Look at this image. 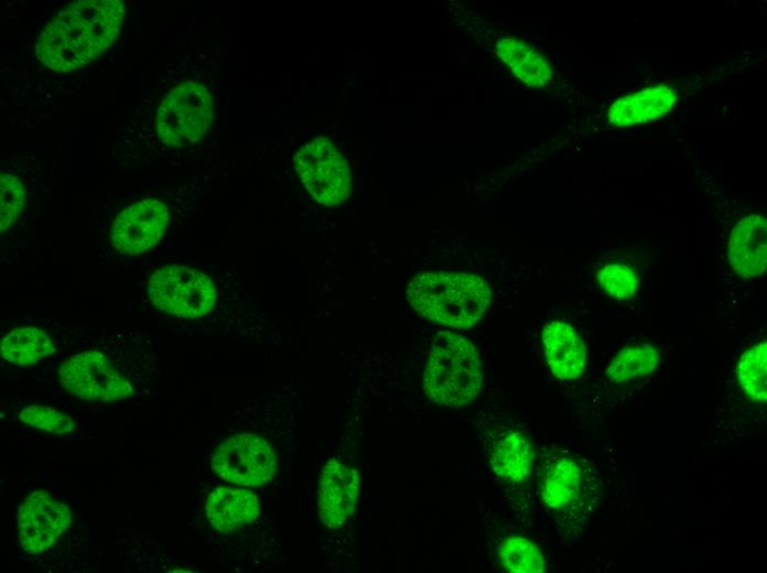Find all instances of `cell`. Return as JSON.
I'll list each match as a JSON object with an SVG mask.
<instances>
[{
	"instance_id": "cell-9",
	"label": "cell",
	"mask_w": 767,
	"mask_h": 573,
	"mask_svg": "<svg viewBox=\"0 0 767 573\" xmlns=\"http://www.w3.org/2000/svg\"><path fill=\"white\" fill-rule=\"evenodd\" d=\"M71 523L68 507L43 490L31 493L19 506L17 539L31 554L51 548Z\"/></svg>"
},
{
	"instance_id": "cell-19",
	"label": "cell",
	"mask_w": 767,
	"mask_h": 573,
	"mask_svg": "<svg viewBox=\"0 0 767 573\" xmlns=\"http://www.w3.org/2000/svg\"><path fill=\"white\" fill-rule=\"evenodd\" d=\"M51 336L33 326L13 328L1 339L0 352L4 361L29 366L54 353Z\"/></svg>"
},
{
	"instance_id": "cell-10",
	"label": "cell",
	"mask_w": 767,
	"mask_h": 573,
	"mask_svg": "<svg viewBox=\"0 0 767 573\" xmlns=\"http://www.w3.org/2000/svg\"><path fill=\"white\" fill-rule=\"evenodd\" d=\"M169 225L166 205L156 198H144L128 206L115 218L110 239L121 253L134 256L154 247Z\"/></svg>"
},
{
	"instance_id": "cell-20",
	"label": "cell",
	"mask_w": 767,
	"mask_h": 573,
	"mask_svg": "<svg viewBox=\"0 0 767 573\" xmlns=\"http://www.w3.org/2000/svg\"><path fill=\"white\" fill-rule=\"evenodd\" d=\"M659 359L657 349L648 344L626 347L609 364L607 376L618 383L638 379L652 374Z\"/></svg>"
},
{
	"instance_id": "cell-8",
	"label": "cell",
	"mask_w": 767,
	"mask_h": 573,
	"mask_svg": "<svg viewBox=\"0 0 767 573\" xmlns=\"http://www.w3.org/2000/svg\"><path fill=\"white\" fill-rule=\"evenodd\" d=\"M212 467L226 482L258 487L276 474L277 458L267 440L241 433L227 437L214 450Z\"/></svg>"
},
{
	"instance_id": "cell-17",
	"label": "cell",
	"mask_w": 767,
	"mask_h": 573,
	"mask_svg": "<svg viewBox=\"0 0 767 573\" xmlns=\"http://www.w3.org/2000/svg\"><path fill=\"white\" fill-rule=\"evenodd\" d=\"M583 475L571 458L560 457L548 463L540 482L543 504L557 512L574 507L581 496Z\"/></svg>"
},
{
	"instance_id": "cell-4",
	"label": "cell",
	"mask_w": 767,
	"mask_h": 573,
	"mask_svg": "<svg viewBox=\"0 0 767 573\" xmlns=\"http://www.w3.org/2000/svg\"><path fill=\"white\" fill-rule=\"evenodd\" d=\"M483 383V364L466 338L443 332L434 340L424 371V390L435 403L461 407L472 401Z\"/></svg>"
},
{
	"instance_id": "cell-22",
	"label": "cell",
	"mask_w": 767,
	"mask_h": 573,
	"mask_svg": "<svg viewBox=\"0 0 767 573\" xmlns=\"http://www.w3.org/2000/svg\"><path fill=\"white\" fill-rule=\"evenodd\" d=\"M499 559L509 572L541 573L545 569L541 550L530 540L519 536L510 537L501 543Z\"/></svg>"
},
{
	"instance_id": "cell-7",
	"label": "cell",
	"mask_w": 767,
	"mask_h": 573,
	"mask_svg": "<svg viewBox=\"0 0 767 573\" xmlns=\"http://www.w3.org/2000/svg\"><path fill=\"white\" fill-rule=\"evenodd\" d=\"M295 171L306 191L321 204L343 203L350 194V171L333 140L317 137L294 155Z\"/></svg>"
},
{
	"instance_id": "cell-21",
	"label": "cell",
	"mask_w": 767,
	"mask_h": 573,
	"mask_svg": "<svg viewBox=\"0 0 767 573\" xmlns=\"http://www.w3.org/2000/svg\"><path fill=\"white\" fill-rule=\"evenodd\" d=\"M738 383L745 393L760 402L767 400V343L761 340L743 353L737 366Z\"/></svg>"
},
{
	"instance_id": "cell-11",
	"label": "cell",
	"mask_w": 767,
	"mask_h": 573,
	"mask_svg": "<svg viewBox=\"0 0 767 573\" xmlns=\"http://www.w3.org/2000/svg\"><path fill=\"white\" fill-rule=\"evenodd\" d=\"M359 493V476L355 468L331 460L323 467L317 494L321 522L330 528L341 527L354 512Z\"/></svg>"
},
{
	"instance_id": "cell-14",
	"label": "cell",
	"mask_w": 767,
	"mask_h": 573,
	"mask_svg": "<svg viewBox=\"0 0 767 573\" xmlns=\"http://www.w3.org/2000/svg\"><path fill=\"white\" fill-rule=\"evenodd\" d=\"M677 98V91L668 85L644 88L615 100L608 110V121L615 127L653 121L669 112Z\"/></svg>"
},
{
	"instance_id": "cell-13",
	"label": "cell",
	"mask_w": 767,
	"mask_h": 573,
	"mask_svg": "<svg viewBox=\"0 0 767 573\" xmlns=\"http://www.w3.org/2000/svg\"><path fill=\"white\" fill-rule=\"evenodd\" d=\"M544 355L552 374L562 380L579 378L585 369L586 349L568 323L553 321L542 331Z\"/></svg>"
},
{
	"instance_id": "cell-25",
	"label": "cell",
	"mask_w": 767,
	"mask_h": 573,
	"mask_svg": "<svg viewBox=\"0 0 767 573\" xmlns=\"http://www.w3.org/2000/svg\"><path fill=\"white\" fill-rule=\"evenodd\" d=\"M601 288L611 296L627 300L635 295L638 279L635 272L624 263H611L597 273Z\"/></svg>"
},
{
	"instance_id": "cell-6",
	"label": "cell",
	"mask_w": 767,
	"mask_h": 573,
	"mask_svg": "<svg viewBox=\"0 0 767 573\" xmlns=\"http://www.w3.org/2000/svg\"><path fill=\"white\" fill-rule=\"evenodd\" d=\"M148 293L156 309L184 318L204 316L216 301L210 279L181 264H168L156 270L150 278Z\"/></svg>"
},
{
	"instance_id": "cell-3",
	"label": "cell",
	"mask_w": 767,
	"mask_h": 573,
	"mask_svg": "<svg viewBox=\"0 0 767 573\" xmlns=\"http://www.w3.org/2000/svg\"><path fill=\"white\" fill-rule=\"evenodd\" d=\"M144 376L131 358L110 348H88L67 358L58 379L71 394L89 401L116 402L137 394Z\"/></svg>"
},
{
	"instance_id": "cell-2",
	"label": "cell",
	"mask_w": 767,
	"mask_h": 573,
	"mask_svg": "<svg viewBox=\"0 0 767 573\" xmlns=\"http://www.w3.org/2000/svg\"><path fill=\"white\" fill-rule=\"evenodd\" d=\"M407 300L422 316L452 328H469L486 313L491 292L482 278L458 272H425L413 278Z\"/></svg>"
},
{
	"instance_id": "cell-15",
	"label": "cell",
	"mask_w": 767,
	"mask_h": 573,
	"mask_svg": "<svg viewBox=\"0 0 767 573\" xmlns=\"http://www.w3.org/2000/svg\"><path fill=\"white\" fill-rule=\"evenodd\" d=\"M488 453L491 471L504 480L520 483L531 474L534 452L529 439L519 431L497 433L489 442Z\"/></svg>"
},
{
	"instance_id": "cell-5",
	"label": "cell",
	"mask_w": 767,
	"mask_h": 573,
	"mask_svg": "<svg viewBox=\"0 0 767 573\" xmlns=\"http://www.w3.org/2000/svg\"><path fill=\"white\" fill-rule=\"evenodd\" d=\"M213 121L210 90L198 82H184L162 98L156 110V136L168 147H188L206 136Z\"/></svg>"
},
{
	"instance_id": "cell-23",
	"label": "cell",
	"mask_w": 767,
	"mask_h": 573,
	"mask_svg": "<svg viewBox=\"0 0 767 573\" xmlns=\"http://www.w3.org/2000/svg\"><path fill=\"white\" fill-rule=\"evenodd\" d=\"M23 423L54 435H71L77 429L73 418L51 407L31 404L19 413Z\"/></svg>"
},
{
	"instance_id": "cell-16",
	"label": "cell",
	"mask_w": 767,
	"mask_h": 573,
	"mask_svg": "<svg viewBox=\"0 0 767 573\" xmlns=\"http://www.w3.org/2000/svg\"><path fill=\"white\" fill-rule=\"evenodd\" d=\"M210 525L220 532H231L252 522L259 515L256 495L246 489L218 487L205 504Z\"/></svg>"
},
{
	"instance_id": "cell-24",
	"label": "cell",
	"mask_w": 767,
	"mask_h": 573,
	"mask_svg": "<svg viewBox=\"0 0 767 573\" xmlns=\"http://www.w3.org/2000/svg\"><path fill=\"white\" fill-rule=\"evenodd\" d=\"M25 198L22 182L10 173L0 176V228L1 233L9 229L20 216Z\"/></svg>"
},
{
	"instance_id": "cell-12",
	"label": "cell",
	"mask_w": 767,
	"mask_h": 573,
	"mask_svg": "<svg viewBox=\"0 0 767 573\" xmlns=\"http://www.w3.org/2000/svg\"><path fill=\"white\" fill-rule=\"evenodd\" d=\"M728 260L742 278L760 275L767 264V220L758 214L749 215L732 229Z\"/></svg>"
},
{
	"instance_id": "cell-18",
	"label": "cell",
	"mask_w": 767,
	"mask_h": 573,
	"mask_svg": "<svg viewBox=\"0 0 767 573\" xmlns=\"http://www.w3.org/2000/svg\"><path fill=\"white\" fill-rule=\"evenodd\" d=\"M498 56L526 85L544 86L552 76L549 61L521 40L506 37L497 44Z\"/></svg>"
},
{
	"instance_id": "cell-1",
	"label": "cell",
	"mask_w": 767,
	"mask_h": 573,
	"mask_svg": "<svg viewBox=\"0 0 767 573\" xmlns=\"http://www.w3.org/2000/svg\"><path fill=\"white\" fill-rule=\"evenodd\" d=\"M123 21L120 0L71 2L37 36L35 55L54 72H75L104 54L118 37Z\"/></svg>"
}]
</instances>
